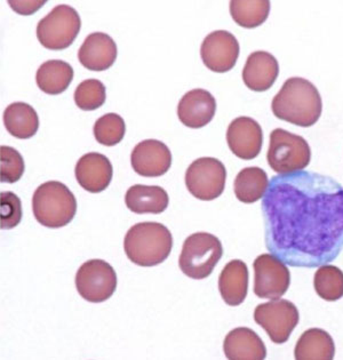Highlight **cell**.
<instances>
[{
	"label": "cell",
	"instance_id": "30bf717a",
	"mask_svg": "<svg viewBox=\"0 0 343 360\" xmlns=\"http://www.w3.org/2000/svg\"><path fill=\"white\" fill-rule=\"evenodd\" d=\"M299 319L300 316L297 307L287 300H273L255 308V323L267 332L270 340L276 345L287 342Z\"/></svg>",
	"mask_w": 343,
	"mask_h": 360
},
{
	"label": "cell",
	"instance_id": "4dcf8cb0",
	"mask_svg": "<svg viewBox=\"0 0 343 360\" xmlns=\"http://www.w3.org/2000/svg\"><path fill=\"white\" fill-rule=\"evenodd\" d=\"M22 220L21 200L15 193H0V228L10 230L15 228Z\"/></svg>",
	"mask_w": 343,
	"mask_h": 360
},
{
	"label": "cell",
	"instance_id": "4fadbf2b",
	"mask_svg": "<svg viewBox=\"0 0 343 360\" xmlns=\"http://www.w3.org/2000/svg\"><path fill=\"white\" fill-rule=\"evenodd\" d=\"M227 142L235 156L244 160H251L260 155L264 143V131L257 120L250 117H238L230 122Z\"/></svg>",
	"mask_w": 343,
	"mask_h": 360
},
{
	"label": "cell",
	"instance_id": "3957f363",
	"mask_svg": "<svg viewBox=\"0 0 343 360\" xmlns=\"http://www.w3.org/2000/svg\"><path fill=\"white\" fill-rule=\"evenodd\" d=\"M173 237L164 224L141 222L126 233L124 250L136 266H155L164 262L172 252Z\"/></svg>",
	"mask_w": 343,
	"mask_h": 360
},
{
	"label": "cell",
	"instance_id": "ba28073f",
	"mask_svg": "<svg viewBox=\"0 0 343 360\" xmlns=\"http://www.w3.org/2000/svg\"><path fill=\"white\" fill-rule=\"evenodd\" d=\"M227 171L219 159L202 157L191 162L186 172V186L200 200H214L224 191Z\"/></svg>",
	"mask_w": 343,
	"mask_h": 360
},
{
	"label": "cell",
	"instance_id": "7c38bea8",
	"mask_svg": "<svg viewBox=\"0 0 343 360\" xmlns=\"http://www.w3.org/2000/svg\"><path fill=\"white\" fill-rule=\"evenodd\" d=\"M239 43L229 31L218 30L202 40L200 56L209 70L224 74L236 65L239 56Z\"/></svg>",
	"mask_w": 343,
	"mask_h": 360
},
{
	"label": "cell",
	"instance_id": "5bb4252c",
	"mask_svg": "<svg viewBox=\"0 0 343 360\" xmlns=\"http://www.w3.org/2000/svg\"><path fill=\"white\" fill-rule=\"evenodd\" d=\"M131 164L135 173L141 176H162L171 168L172 153L169 147L160 141L144 140L133 149Z\"/></svg>",
	"mask_w": 343,
	"mask_h": 360
},
{
	"label": "cell",
	"instance_id": "6da1fadb",
	"mask_svg": "<svg viewBox=\"0 0 343 360\" xmlns=\"http://www.w3.org/2000/svg\"><path fill=\"white\" fill-rule=\"evenodd\" d=\"M262 214L266 248L288 266H324L343 250V186L333 177L302 171L271 177Z\"/></svg>",
	"mask_w": 343,
	"mask_h": 360
},
{
	"label": "cell",
	"instance_id": "44dd1931",
	"mask_svg": "<svg viewBox=\"0 0 343 360\" xmlns=\"http://www.w3.org/2000/svg\"><path fill=\"white\" fill-rule=\"evenodd\" d=\"M126 206L136 214H160L169 207V195L162 186L135 184L125 195Z\"/></svg>",
	"mask_w": 343,
	"mask_h": 360
},
{
	"label": "cell",
	"instance_id": "7a4b0ae2",
	"mask_svg": "<svg viewBox=\"0 0 343 360\" xmlns=\"http://www.w3.org/2000/svg\"><path fill=\"white\" fill-rule=\"evenodd\" d=\"M271 110L278 120L311 127L322 116V96L309 80L293 77L286 80L273 98Z\"/></svg>",
	"mask_w": 343,
	"mask_h": 360
},
{
	"label": "cell",
	"instance_id": "4316f807",
	"mask_svg": "<svg viewBox=\"0 0 343 360\" xmlns=\"http://www.w3.org/2000/svg\"><path fill=\"white\" fill-rule=\"evenodd\" d=\"M316 293L321 299L334 302L343 297V272L337 266L324 264L313 278Z\"/></svg>",
	"mask_w": 343,
	"mask_h": 360
},
{
	"label": "cell",
	"instance_id": "7402d4cb",
	"mask_svg": "<svg viewBox=\"0 0 343 360\" xmlns=\"http://www.w3.org/2000/svg\"><path fill=\"white\" fill-rule=\"evenodd\" d=\"M335 354L333 339L321 328H310L300 336L295 349L297 360H332Z\"/></svg>",
	"mask_w": 343,
	"mask_h": 360
},
{
	"label": "cell",
	"instance_id": "2e32d148",
	"mask_svg": "<svg viewBox=\"0 0 343 360\" xmlns=\"http://www.w3.org/2000/svg\"><path fill=\"white\" fill-rule=\"evenodd\" d=\"M216 102L206 89H193L182 96L179 102L178 116L180 122L190 129H202L213 120Z\"/></svg>",
	"mask_w": 343,
	"mask_h": 360
},
{
	"label": "cell",
	"instance_id": "603a6c76",
	"mask_svg": "<svg viewBox=\"0 0 343 360\" xmlns=\"http://www.w3.org/2000/svg\"><path fill=\"white\" fill-rule=\"evenodd\" d=\"M4 124L14 138L27 140L34 136L39 129V118L34 108L25 102H15L4 112Z\"/></svg>",
	"mask_w": 343,
	"mask_h": 360
},
{
	"label": "cell",
	"instance_id": "9a60e30c",
	"mask_svg": "<svg viewBox=\"0 0 343 360\" xmlns=\"http://www.w3.org/2000/svg\"><path fill=\"white\" fill-rule=\"evenodd\" d=\"M112 174L114 169L110 160L102 153H86L75 168L77 182L86 191L92 193L105 191L112 180Z\"/></svg>",
	"mask_w": 343,
	"mask_h": 360
},
{
	"label": "cell",
	"instance_id": "8992f818",
	"mask_svg": "<svg viewBox=\"0 0 343 360\" xmlns=\"http://www.w3.org/2000/svg\"><path fill=\"white\" fill-rule=\"evenodd\" d=\"M267 160L270 168L278 174H292L309 165L311 150L300 135L276 129L270 134Z\"/></svg>",
	"mask_w": 343,
	"mask_h": 360
},
{
	"label": "cell",
	"instance_id": "277c9868",
	"mask_svg": "<svg viewBox=\"0 0 343 360\" xmlns=\"http://www.w3.org/2000/svg\"><path fill=\"white\" fill-rule=\"evenodd\" d=\"M32 211L41 226L58 229L74 220L77 212L76 197L65 184L48 181L34 191Z\"/></svg>",
	"mask_w": 343,
	"mask_h": 360
},
{
	"label": "cell",
	"instance_id": "e0dca14e",
	"mask_svg": "<svg viewBox=\"0 0 343 360\" xmlns=\"http://www.w3.org/2000/svg\"><path fill=\"white\" fill-rule=\"evenodd\" d=\"M78 58L82 65L89 70L105 71L116 61V43L109 34L93 32L84 40L78 51Z\"/></svg>",
	"mask_w": 343,
	"mask_h": 360
},
{
	"label": "cell",
	"instance_id": "8fae6325",
	"mask_svg": "<svg viewBox=\"0 0 343 360\" xmlns=\"http://www.w3.org/2000/svg\"><path fill=\"white\" fill-rule=\"evenodd\" d=\"M254 293L260 299L277 300L285 295L291 284L286 263L273 254H261L253 263Z\"/></svg>",
	"mask_w": 343,
	"mask_h": 360
},
{
	"label": "cell",
	"instance_id": "9c48e42d",
	"mask_svg": "<svg viewBox=\"0 0 343 360\" xmlns=\"http://www.w3.org/2000/svg\"><path fill=\"white\" fill-rule=\"evenodd\" d=\"M76 287L86 301L105 302L114 295L117 288L115 269L103 259H89L77 271Z\"/></svg>",
	"mask_w": 343,
	"mask_h": 360
},
{
	"label": "cell",
	"instance_id": "d4e9b609",
	"mask_svg": "<svg viewBox=\"0 0 343 360\" xmlns=\"http://www.w3.org/2000/svg\"><path fill=\"white\" fill-rule=\"evenodd\" d=\"M268 186V175L262 168L246 167L237 174L233 190L239 202L253 204L264 197Z\"/></svg>",
	"mask_w": 343,
	"mask_h": 360
},
{
	"label": "cell",
	"instance_id": "83f0119b",
	"mask_svg": "<svg viewBox=\"0 0 343 360\" xmlns=\"http://www.w3.org/2000/svg\"><path fill=\"white\" fill-rule=\"evenodd\" d=\"M93 131L98 143L105 147H114L125 136V122L117 113H107L96 120Z\"/></svg>",
	"mask_w": 343,
	"mask_h": 360
},
{
	"label": "cell",
	"instance_id": "f1b7e54d",
	"mask_svg": "<svg viewBox=\"0 0 343 360\" xmlns=\"http://www.w3.org/2000/svg\"><path fill=\"white\" fill-rule=\"evenodd\" d=\"M75 103L84 111L96 110L105 102V86L98 79L84 80L77 86Z\"/></svg>",
	"mask_w": 343,
	"mask_h": 360
},
{
	"label": "cell",
	"instance_id": "f546056e",
	"mask_svg": "<svg viewBox=\"0 0 343 360\" xmlns=\"http://www.w3.org/2000/svg\"><path fill=\"white\" fill-rule=\"evenodd\" d=\"M25 173V160L21 153L12 147L0 148V181L15 184Z\"/></svg>",
	"mask_w": 343,
	"mask_h": 360
},
{
	"label": "cell",
	"instance_id": "ffe728a7",
	"mask_svg": "<svg viewBox=\"0 0 343 360\" xmlns=\"http://www.w3.org/2000/svg\"><path fill=\"white\" fill-rule=\"evenodd\" d=\"M219 290L224 302L237 307L245 301L248 290V269L240 259H233L219 277Z\"/></svg>",
	"mask_w": 343,
	"mask_h": 360
},
{
	"label": "cell",
	"instance_id": "484cf974",
	"mask_svg": "<svg viewBox=\"0 0 343 360\" xmlns=\"http://www.w3.org/2000/svg\"><path fill=\"white\" fill-rule=\"evenodd\" d=\"M270 13L268 0H233L230 14L242 28L254 29L267 21Z\"/></svg>",
	"mask_w": 343,
	"mask_h": 360
},
{
	"label": "cell",
	"instance_id": "d6986e66",
	"mask_svg": "<svg viewBox=\"0 0 343 360\" xmlns=\"http://www.w3.org/2000/svg\"><path fill=\"white\" fill-rule=\"evenodd\" d=\"M224 351L229 360H264L267 357L264 341L247 327L230 330L224 339Z\"/></svg>",
	"mask_w": 343,
	"mask_h": 360
},
{
	"label": "cell",
	"instance_id": "52a82bcc",
	"mask_svg": "<svg viewBox=\"0 0 343 360\" xmlns=\"http://www.w3.org/2000/svg\"><path fill=\"white\" fill-rule=\"evenodd\" d=\"M82 21L74 7L58 5L38 22L37 38L45 49L61 51L74 43Z\"/></svg>",
	"mask_w": 343,
	"mask_h": 360
},
{
	"label": "cell",
	"instance_id": "cb8c5ba5",
	"mask_svg": "<svg viewBox=\"0 0 343 360\" xmlns=\"http://www.w3.org/2000/svg\"><path fill=\"white\" fill-rule=\"evenodd\" d=\"M74 79V69L67 62L51 60L40 65L36 82L44 93L58 95L65 92Z\"/></svg>",
	"mask_w": 343,
	"mask_h": 360
},
{
	"label": "cell",
	"instance_id": "5b68a950",
	"mask_svg": "<svg viewBox=\"0 0 343 360\" xmlns=\"http://www.w3.org/2000/svg\"><path fill=\"white\" fill-rule=\"evenodd\" d=\"M222 255L224 248L218 237L197 232L184 240L179 266L184 275L202 281L211 275Z\"/></svg>",
	"mask_w": 343,
	"mask_h": 360
},
{
	"label": "cell",
	"instance_id": "ac0fdd59",
	"mask_svg": "<svg viewBox=\"0 0 343 360\" xmlns=\"http://www.w3.org/2000/svg\"><path fill=\"white\" fill-rule=\"evenodd\" d=\"M279 75L277 58L268 52L252 53L242 69V82L254 92H266L273 87Z\"/></svg>",
	"mask_w": 343,
	"mask_h": 360
}]
</instances>
